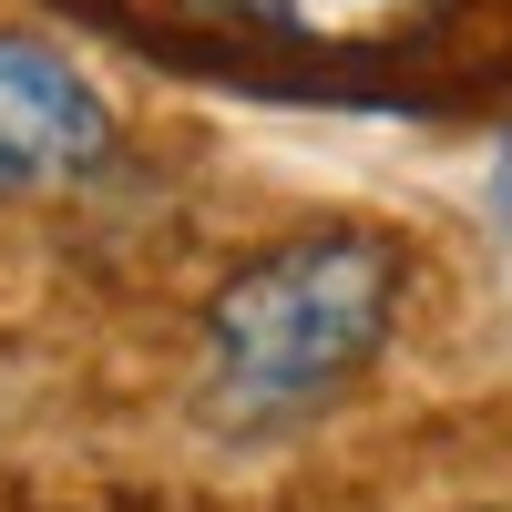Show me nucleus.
Returning <instances> with one entry per match:
<instances>
[{
    "label": "nucleus",
    "mask_w": 512,
    "mask_h": 512,
    "mask_svg": "<svg viewBox=\"0 0 512 512\" xmlns=\"http://www.w3.org/2000/svg\"><path fill=\"white\" fill-rule=\"evenodd\" d=\"M113 154V103L62 41L0 31V195H52L103 175Z\"/></svg>",
    "instance_id": "3"
},
{
    "label": "nucleus",
    "mask_w": 512,
    "mask_h": 512,
    "mask_svg": "<svg viewBox=\"0 0 512 512\" xmlns=\"http://www.w3.org/2000/svg\"><path fill=\"white\" fill-rule=\"evenodd\" d=\"M410 308V246L379 226H297L236 256L195 318L205 400L216 420H297L338 400L390 349Z\"/></svg>",
    "instance_id": "2"
},
{
    "label": "nucleus",
    "mask_w": 512,
    "mask_h": 512,
    "mask_svg": "<svg viewBox=\"0 0 512 512\" xmlns=\"http://www.w3.org/2000/svg\"><path fill=\"white\" fill-rule=\"evenodd\" d=\"M185 82L318 113L512 103V0H41Z\"/></svg>",
    "instance_id": "1"
}]
</instances>
